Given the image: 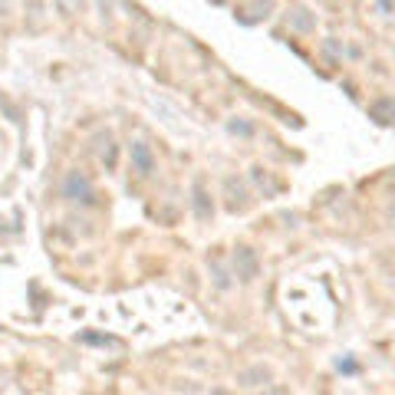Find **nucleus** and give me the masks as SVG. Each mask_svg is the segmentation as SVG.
I'll use <instances>...</instances> for the list:
<instances>
[{
	"label": "nucleus",
	"mask_w": 395,
	"mask_h": 395,
	"mask_svg": "<svg viewBox=\"0 0 395 395\" xmlns=\"http://www.w3.org/2000/svg\"><path fill=\"white\" fill-rule=\"evenodd\" d=\"M234 274H237V280H241V283L257 280V274H260V260H257L254 247H237V250H234Z\"/></svg>",
	"instance_id": "obj_3"
},
{
	"label": "nucleus",
	"mask_w": 395,
	"mask_h": 395,
	"mask_svg": "<svg viewBox=\"0 0 395 395\" xmlns=\"http://www.w3.org/2000/svg\"><path fill=\"white\" fill-rule=\"evenodd\" d=\"M382 4V11H392V0H379Z\"/></svg>",
	"instance_id": "obj_16"
},
{
	"label": "nucleus",
	"mask_w": 395,
	"mask_h": 395,
	"mask_svg": "<svg viewBox=\"0 0 395 395\" xmlns=\"http://www.w3.org/2000/svg\"><path fill=\"white\" fill-rule=\"evenodd\" d=\"M225 192H227V211H244L247 208V188L241 178L227 175L225 178Z\"/></svg>",
	"instance_id": "obj_6"
},
{
	"label": "nucleus",
	"mask_w": 395,
	"mask_h": 395,
	"mask_svg": "<svg viewBox=\"0 0 395 395\" xmlns=\"http://www.w3.org/2000/svg\"><path fill=\"white\" fill-rule=\"evenodd\" d=\"M227 128H231V132H234V135H254V126H250V122H227Z\"/></svg>",
	"instance_id": "obj_12"
},
{
	"label": "nucleus",
	"mask_w": 395,
	"mask_h": 395,
	"mask_svg": "<svg viewBox=\"0 0 395 395\" xmlns=\"http://www.w3.org/2000/svg\"><path fill=\"white\" fill-rule=\"evenodd\" d=\"M192 208H194V217H198V221H211L214 217V201H211V194H208L201 178H194V185H192Z\"/></svg>",
	"instance_id": "obj_4"
},
{
	"label": "nucleus",
	"mask_w": 395,
	"mask_h": 395,
	"mask_svg": "<svg viewBox=\"0 0 395 395\" xmlns=\"http://www.w3.org/2000/svg\"><path fill=\"white\" fill-rule=\"evenodd\" d=\"M128 159H132V171L139 178H149L152 171H155V155H152V145L145 139H135L128 145Z\"/></svg>",
	"instance_id": "obj_2"
},
{
	"label": "nucleus",
	"mask_w": 395,
	"mask_h": 395,
	"mask_svg": "<svg viewBox=\"0 0 395 395\" xmlns=\"http://www.w3.org/2000/svg\"><path fill=\"white\" fill-rule=\"evenodd\" d=\"M211 395H231V392H225V389H214V392Z\"/></svg>",
	"instance_id": "obj_17"
},
{
	"label": "nucleus",
	"mask_w": 395,
	"mask_h": 395,
	"mask_svg": "<svg viewBox=\"0 0 395 395\" xmlns=\"http://www.w3.org/2000/svg\"><path fill=\"white\" fill-rule=\"evenodd\" d=\"M260 395H290V389H287V385L270 382V385H264V392H260Z\"/></svg>",
	"instance_id": "obj_14"
},
{
	"label": "nucleus",
	"mask_w": 395,
	"mask_h": 395,
	"mask_svg": "<svg viewBox=\"0 0 395 395\" xmlns=\"http://www.w3.org/2000/svg\"><path fill=\"white\" fill-rule=\"evenodd\" d=\"M369 112H373V119L379 126H389V122H395V99H375L369 106Z\"/></svg>",
	"instance_id": "obj_8"
},
{
	"label": "nucleus",
	"mask_w": 395,
	"mask_h": 395,
	"mask_svg": "<svg viewBox=\"0 0 395 395\" xmlns=\"http://www.w3.org/2000/svg\"><path fill=\"white\" fill-rule=\"evenodd\" d=\"M83 342H96V346H112V340H109V336H96V333H86Z\"/></svg>",
	"instance_id": "obj_15"
},
{
	"label": "nucleus",
	"mask_w": 395,
	"mask_h": 395,
	"mask_svg": "<svg viewBox=\"0 0 395 395\" xmlns=\"http://www.w3.org/2000/svg\"><path fill=\"white\" fill-rule=\"evenodd\" d=\"M270 379H274V373H270V366H264V363H254V366H247V369H241V373H237V382L244 385V389H260V385H270Z\"/></svg>",
	"instance_id": "obj_5"
},
{
	"label": "nucleus",
	"mask_w": 395,
	"mask_h": 395,
	"mask_svg": "<svg viewBox=\"0 0 395 395\" xmlns=\"http://www.w3.org/2000/svg\"><path fill=\"white\" fill-rule=\"evenodd\" d=\"M56 4H60V13H66V17L79 11V0H56Z\"/></svg>",
	"instance_id": "obj_13"
},
{
	"label": "nucleus",
	"mask_w": 395,
	"mask_h": 395,
	"mask_svg": "<svg viewBox=\"0 0 395 395\" xmlns=\"http://www.w3.org/2000/svg\"><path fill=\"white\" fill-rule=\"evenodd\" d=\"M63 198L69 201H83V204H93L96 201V188H93V178L86 171L73 168L69 175L63 178Z\"/></svg>",
	"instance_id": "obj_1"
},
{
	"label": "nucleus",
	"mask_w": 395,
	"mask_h": 395,
	"mask_svg": "<svg viewBox=\"0 0 395 395\" xmlns=\"http://www.w3.org/2000/svg\"><path fill=\"white\" fill-rule=\"evenodd\" d=\"M250 178H254V182H257V188H260V192H264V188H267V194H274V192H277V185L270 182V178H267V171L260 168V165H254V168H250Z\"/></svg>",
	"instance_id": "obj_10"
},
{
	"label": "nucleus",
	"mask_w": 395,
	"mask_h": 395,
	"mask_svg": "<svg viewBox=\"0 0 395 395\" xmlns=\"http://www.w3.org/2000/svg\"><path fill=\"white\" fill-rule=\"evenodd\" d=\"M287 20L293 23L300 33H313V30H316V17H313L307 7H293V11L287 13Z\"/></svg>",
	"instance_id": "obj_7"
},
{
	"label": "nucleus",
	"mask_w": 395,
	"mask_h": 395,
	"mask_svg": "<svg viewBox=\"0 0 395 395\" xmlns=\"http://www.w3.org/2000/svg\"><path fill=\"white\" fill-rule=\"evenodd\" d=\"M116 161H119V149L112 145V142H109V149L102 152V165H106V168L112 171V168H116Z\"/></svg>",
	"instance_id": "obj_11"
},
{
	"label": "nucleus",
	"mask_w": 395,
	"mask_h": 395,
	"mask_svg": "<svg viewBox=\"0 0 395 395\" xmlns=\"http://www.w3.org/2000/svg\"><path fill=\"white\" fill-rule=\"evenodd\" d=\"M208 264H211V277H214V287H217V290H227V287H231V277H227L225 264H221V260H217V257H214V260H208Z\"/></svg>",
	"instance_id": "obj_9"
}]
</instances>
